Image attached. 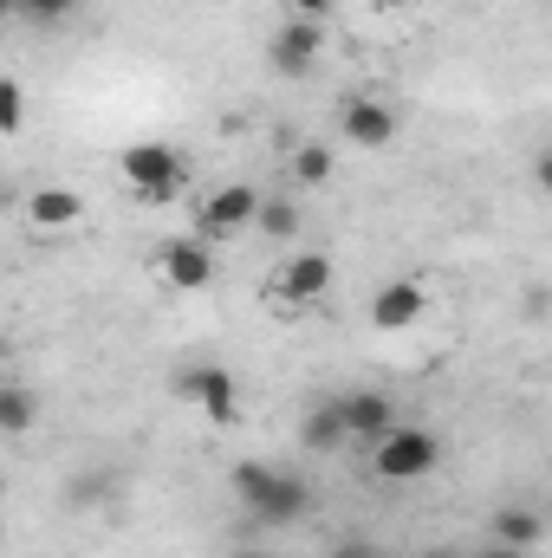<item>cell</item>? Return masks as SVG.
Here are the masks:
<instances>
[{
  "mask_svg": "<svg viewBox=\"0 0 552 558\" xmlns=\"http://www.w3.org/2000/svg\"><path fill=\"white\" fill-rule=\"evenodd\" d=\"M156 274H163L169 292H208L215 286V254H208V241L182 234V241H163L156 247Z\"/></svg>",
  "mask_w": 552,
  "mask_h": 558,
  "instance_id": "cell-7",
  "label": "cell"
},
{
  "mask_svg": "<svg viewBox=\"0 0 552 558\" xmlns=\"http://www.w3.org/2000/svg\"><path fill=\"white\" fill-rule=\"evenodd\" d=\"M338 403V422H345V441H377L391 422H397V403L384 397V390H345V397H332Z\"/></svg>",
  "mask_w": 552,
  "mask_h": 558,
  "instance_id": "cell-11",
  "label": "cell"
},
{
  "mask_svg": "<svg viewBox=\"0 0 552 558\" xmlns=\"http://www.w3.org/2000/svg\"><path fill=\"white\" fill-rule=\"evenodd\" d=\"M325 52V26L319 20H279V33L267 39V65L279 78H305Z\"/></svg>",
  "mask_w": 552,
  "mask_h": 558,
  "instance_id": "cell-8",
  "label": "cell"
},
{
  "mask_svg": "<svg viewBox=\"0 0 552 558\" xmlns=\"http://www.w3.org/2000/svg\"><path fill=\"white\" fill-rule=\"evenodd\" d=\"M332 7H338V0H286V13H292V20H325Z\"/></svg>",
  "mask_w": 552,
  "mask_h": 558,
  "instance_id": "cell-20",
  "label": "cell"
},
{
  "mask_svg": "<svg viewBox=\"0 0 552 558\" xmlns=\"http://www.w3.org/2000/svg\"><path fill=\"white\" fill-rule=\"evenodd\" d=\"M299 441L312 448V454H332V448H345V422H338V403H312L305 422H299Z\"/></svg>",
  "mask_w": 552,
  "mask_h": 558,
  "instance_id": "cell-15",
  "label": "cell"
},
{
  "mask_svg": "<svg viewBox=\"0 0 552 558\" xmlns=\"http://www.w3.org/2000/svg\"><path fill=\"white\" fill-rule=\"evenodd\" d=\"M547 539V520L533 507H501L494 513V546H514V553H540Z\"/></svg>",
  "mask_w": 552,
  "mask_h": 558,
  "instance_id": "cell-13",
  "label": "cell"
},
{
  "mask_svg": "<svg viewBox=\"0 0 552 558\" xmlns=\"http://www.w3.org/2000/svg\"><path fill=\"white\" fill-rule=\"evenodd\" d=\"M33 422H39L33 384H7L0 377V435H33Z\"/></svg>",
  "mask_w": 552,
  "mask_h": 558,
  "instance_id": "cell-14",
  "label": "cell"
},
{
  "mask_svg": "<svg viewBox=\"0 0 552 558\" xmlns=\"http://www.w3.org/2000/svg\"><path fill=\"white\" fill-rule=\"evenodd\" d=\"M254 208H261V195H254L248 182L208 189L202 208H195V241H235L241 228H254Z\"/></svg>",
  "mask_w": 552,
  "mask_h": 558,
  "instance_id": "cell-5",
  "label": "cell"
},
{
  "mask_svg": "<svg viewBox=\"0 0 552 558\" xmlns=\"http://www.w3.org/2000/svg\"><path fill=\"white\" fill-rule=\"evenodd\" d=\"M20 131H26V85L0 72V137H20Z\"/></svg>",
  "mask_w": 552,
  "mask_h": 558,
  "instance_id": "cell-18",
  "label": "cell"
},
{
  "mask_svg": "<svg viewBox=\"0 0 552 558\" xmlns=\"http://www.w3.org/2000/svg\"><path fill=\"white\" fill-rule=\"evenodd\" d=\"M118 169H124V182L137 189L143 202H163V195H176L182 189V175H189V162H182V149L176 143H131L124 156H118Z\"/></svg>",
  "mask_w": 552,
  "mask_h": 558,
  "instance_id": "cell-3",
  "label": "cell"
},
{
  "mask_svg": "<svg viewBox=\"0 0 552 558\" xmlns=\"http://www.w3.org/2000/svg\"><path fill=\"white\" fill-rule=\"evenodd\" d=\"M79 221H85V195H79V189L46 182V189L26 195V228H39V234H65V228H79Z\"/></svg>",
  "mask_w": 552,
  "mask_h": 558,
  "instance_id": "cell-12",
  "label": "cell"
},
{
  "mask_svg": "<svg viewBox=\"0 0 552 558\" xmlns=\"http://www.w3.org/2000/svg\"><path fill=\"white\" fill-rule=\"evenodd\" d=\"M481 558H533V553H514V546H488Z\"/></svg>",
  "mask_w": 552,
  "mask_h": 558,
  "instance_id": "cell-22",
  "label": "cell"
},
{
  "mask_svg": "<svg viewBox=\"0 0 552 558\" xmlns=\"http://www.w3.org/2000/svg\"><path fill=\"white\" fill-rule=\"evenodd\" d=\"M248 558H267V553H248Z\"/></svg>",
  "mask_w": 552,
  "mask_h": 558,
  "instance_id": "cell-26",
  "label": "cell"
},
{
  "mask_svg": "<svg viewBox=\"0 0 552 558\" xmlns=\"http://www.w3.org/2000/svg\"><path fill=\"white\" fill-rule=\"evenodd\" d=\"M338 124H345V143H358V149H391L397 143V111L384 98H345Z\"/></svg>",
  "mask_w": 552,
  "mask_h": 558,
  "instance_id": "cell-10",
  "label": "cell"
},
{
  "mask_svg": "<svg viewBox=\"0 0 552 558\" xmlns=\"http://www.w3.org/2000/svg\"><path fill=\"white\" fill-rule=\"evenodd\" d=\"M13 13H20V20H33V26H59V20H72V13H79V0H13Z\"/></svg>",
  "mask_w": 552,
  "mask_h": 558,
  "instance_id": "cell-19",
  "label": "cell"
},
{
  "mask_svg": "<svg viewBox=\"0 0 552 558\" xmlns=\"http://www.w3.org/2000/svg\"><path fill=\"white\" fill-rule=\"evenodd\" d=\"M228 487L241 494V507L261 520V526H292L305 507H312V494L292 481V474H279L267 461H241L235 474H228Z\"/></svg>",
  "mask_w": 552,
  "mask_h": 558,
  "instance_id": "cell-2",
  "label": "cell"
},
{
  "mask_svg": "<svg viewBox=\"0 0 552 558\" xmlns=\"http://www.w3.org/2000/svg\"><path fill=\"white\" fill-rule=\"evenodd\" d=\"M0 494H7V474H0Z\"/></svg>",
  "mask_w": 552,
  "mask_h": 558,
  "instance_id": "cell-25",
  "label": "cell"
},
{
  "mask_svg": "<svg viewBox=\"0 0 552 558\" xmlns=\"http://www.w3.org/2000/svg\"><path fill=\"white\" fill-rule=\"evenodd\" d=\"M332 169H338L332 143H299V149H292V182H299V189H325Z\"/></svg>",
  "mask_w": 552,
  "mask_h": 558,
  "instance_id": "cell-17",
  "label": "cell"
},
{
  "mask_svg": "<svg viewBox=\"0 0 552 558\" xmlns=\"http://www.w3.org/2000/svg\"><path fill=\"white\" fill-rule=\"evenodd\" d=\"M422 312H429L422 279H384V286L371 292V331H416Z\"/></svg>",
  "mask_w": 552,
  "mask_h": 558,
  "instance_id": "cell-9",
  "label": "cell"
},
{
  "mask_svg": "<svg viewBox=\"0 0 552 558\" xmlns=\"http://www.w3.org/2000/svg\"><path fill=\"white\" fill-rule=\"evenodd\" d=\"M422 558H461V553H442V546H435V553H422Z\"/></svg>",
  "mask_w": 552,
  "mask_h": 558,
  "instance_id": "cell-23",
  "label": "cell"
},
{
  "mask_svg": "<svg viewBox=\"0 0 552 558\" xmlns=\"http://www.w3.org/2000/svg\"><path fill=\"white\" fill-rule=\"evenodd\" d=\"M332 279H338V267H332V254H319V247H305V254H286L274 267V292L279 305H312V299H325L332 292Z\"/></svg>",
  "mask_w": 552,
  "mask_h": 558,
  "instance_id": "cell-6",
  "label": "cell"
},
{
  "mask_svg": "<svg viewBox=\"0 0 552 558\" xmlns=\"http://www.w3.org/2000/svg\"><path fill=\"white\" fill-rule=\"evenodd\" d=\"M371 7H404V0H371Z\"/></svg>",
  "mask_w": 552,
  "mask_h": 558,
  "instance_id": "cell-24",
  "label": "cell"
},
{
  "mask_svg": "<svg viewBox=\"0 0 552 558\" xmlns=\"http://www.w3.org/2000/svg\"><path fill=\"white\" fill-rule=\"evenodd\" d=\"M371 468H377V481H391V487L429 481V474L442 468V435L422 428V422H391V428L371 441Z\"/></svg>",
  "mask_w": 552,
  "mask_h": 558,
  "instance_id": "cell-1",
  "label": "cell"
},
{
  "mask_svg": "<svg viewBox=\"0 0 552 558\" xmlns=\"http://www.w3.org/2000/svg\"><path fill=\"white\" fill-rule=\"evenodd\" d=\"M176 397L195 403L215 428H235V422H241V384H235L228 364H195V371H182V377H176Z\"/></svg>",
  "mask_w": 552,
  "mask_h": 558,
  "instance_id": "cell-4",
  "label": "cell"
},
{
  "mask_svg": "<svg viewBox=\"0 0 552 558\" xmlns=\"http://www.w3.org/2000/svg\"><path fill=\"white\" fill-rule=\"evenodd\" d=\"M332 558H377V553H371L364 539H345V546H338V553H332Z\"/></svg>",
  "mask_w": 552,
  "mask_h": 558,
  "instance_id": "cell-21",
  "label": "cell"
},
{
  "mask_svg": "<svg viewBox=\"0 0 552 558\" xmlns=\"http://www.w3.org/2000/svg\"><path fill=\"white\" fill-rule=\"evenodd\" d=\"M254 234H267V241H292V234H299V202H292V195H261V208H254Z\"/></svg>",
  "mask_w": 552,
  "mask_h": 558,
  "instance_id": "cell-16",
  "label": "cell"
}]
</instances>
